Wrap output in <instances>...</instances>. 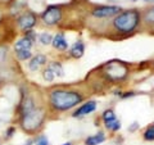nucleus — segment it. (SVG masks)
<instances>
[{"instance_id": "nucleus-1", "label": "nucleus", "mask_w": 154, "mask_h": 145, "mask_svg": "<svg viewBox=\"0 0 154 145\" xmlns=\"http://www.w3.org/2000/svg\"><path fill=\"white\" fill-rule=\"evenodd\" d=\"M82 101V96L75 91L54 90L50 94V104L57 110H67Z\"/></svg>"}, {"instance_id": "nucleus-2", "label": "nucleus", "mask_w": 154, "mask_h": 145, "mask_svg": "<svg viewBox=\"0 0 154 145\" xmlns=\"http://www.w3.org/2000/svg\"><path fill=\"white\" fill-rule=\"evenodd\" d=\"M139 22H140V13L135 9H130V11L119 13L113 21V26L119 32H131L137 27Z\"/></svg>"}, {"instance_id": "nucleus-3", "label": "nucleus", "mask_w": 154, "mask_h": 145, "mask_svg": "<svg viewBox=\"0 0 154 145\" xmlns=\"http://www.w3.org/2000/svg\"><path fill=\"white\" fill-rule=\"evenodd\" d=\"M44 119H45L44 109L35 108V109H32L31 112H28V113L22 116L21 126H22V128L25 130L26 132L31 134V132H35L36 130H38L41 127Z\"/></svg>"}, {"instance_id": "nucleus-4", "label": "nucleus", "mask_w": 154, "mask_h": 145, "mask_svg": "<svg viewBox=\"0 0 154 145\" xmlns=\"http://www.w3.org/2000/svg\"><path fill=\"white\" fill-rule=\"evenodd\" d=\"M41 18H42V22H44L45 25H49V26L57 25V23L60 22V19H62V11L57 7H49L44 13H42Z\"/></svg>"}, {"instance_id": "nucleus-5", "label": "nucleus", "mask_w": 154, "mask_h": 145, "mask_svg": "<svg viewBox=\"0 0 154 145\" xmlns=\"http://www.w3.org/2000/svg\"><path fill=\"white\" fill-rule=\"evenodd\" d=\"M36 22H37V19H36V16L33 13L22 14L17 21L19 28H22L23 31H30L31 28L36 25Z\"/></svg>"}, {"instance_id": "nucleus-6", "label": "nucleus", "mask_w": 154, "mask_h": 145, "mask_svg": "<svg viewBox=\"0 0 154 145\" xmlns=\"http://www.w3.org/2000/svg\"><path fill=\"white\" fill-rule=\"evenodd\" d=\"M118 12H121L119 7H98L93 11V16L98 18H105L118 14Z\"/></svg>"}, {"instance_id": "nucleus-7", "label": "nucleus", "mask_w": 154, "mask_h": 145, "mask_svg": "<svg viewBox=\"0 0 154 145\" xmlns=\"http://www.w3.org/2000/svg\"><path fill=\"white\" fill-rule=\"evenodd\" d=\"M108 76H110L112 79H122L126 75V68L121 63H112L108 66Z\"/></svg>"}, {"instance_id": "nucleus-8", "label": "nucleus", "mask_w": 154, "mask_h": 145, "mask_svg": "<svg viewBox=\"0 0 154 145\" xmlns=\"http://www.w3.org/2000/svg\"><path fill=\"white\" fill-rule=\"evenodd\" d=\"M44 64H46V57L42 54H36V57L31 58L30 63H28V68H30V71L35 72Z\"/></svg>"}, {"instance_id": "nucleus-9", "label": "nucleus", "mask_w": 154, "mask_h": 145, "mask_svg": "<svg viewBox=\"0 0 154 145\" xmlns=\"http://www.w3.org/2000/svg\"><path fill=\"white\" fill-rule=\"evenodd\" d=\"M95 108H96L95 101H88L86 104L81 105V107L76 110V112L73 113V117H81V116L89 114V113H91V112H94Z\"/></svg>"}, {"instance_id": "nucleus-10", "label": "nucleus", "mask_w": 154, "mask_h": 145, "mask_svg": "<svg viewBox=\"0 0 154 145\" xmlns=\"http://www.w3.org/2000/svg\"><path fill=\"white\" fill-rule=\"evenodd\" d=\"M51 45L58 50H66L67 48H68V42H67L63 33H57V35L53 37Z\"/></svg>"}, {"instance_id": "nucleus-11", "label": "nucleus", "mask_w": 154, "mask_h": 145, "mask_svg": "<svg viewBox=\"0 0 154 145\" xmlns=\"http://www.w3.org/2000/svg\"><path fill=\"white\" fill-rule=\"evenodd\" d=\"M85 53V46L82 44V41H77L76 44L71 48V55L73 58H81Z\"/></svg>"}, {"instance_id": "nucleus-12", "label": "nucleus", "mask_w": 154, "mask_h": 145, "mask_svg": "<svg viewBox=\"0 0 154 145\" xmlns=\"http://www.w3.org/2000/svg\"><path fill=\"white\" fill-rule=\"evenodd\" d=\"M35 103H33V99L32 98H26L23 100V103L21 105V110H22V116L26 114L28 112H31L32 109H35Z\"/></svg>"}, {"instance_id": "nucleus-13", "label": "nucleus", "mask_w": 154, "mask_h": 145, "mask_svg": "<svg viewBox=\"0 0 154 145\" xmlns=\"http://www.w3.org/2000/svg\"><path fill=\"white\" fill-rule=\"evenodd\" d=\"M104 140H105L104 134H103V132H99V134L94 135V136H90V137L86 139L85 144H86V145H98V144H100V143H103Z\"/></svg>"}, {"instance_id": "nucleus-14", "label": "nucleus", "mask_w": 154, "mask_h": 145, "mask_svg": "<svg viewBox=\"0 0 154 145\" xmlns=\"http://www.w3.org/2000/svg\"><path fill=\"white\" fill-rule=\"evenodd\" d=\"M49 68L53 71V73H54L55 76H58V77L64 76V69H63V67H62V64L59 63V62H53V63H50Z\"/></svg>"}, {"instance_id": "nucleus-15", "label": "nucleus", "mask_w": 154, "mask_h": 145, "mask_svg": "<svg viewBox=\"0 0 154 145\" xmlns=\"http://www.w3.org/2000/svg\"><path fill=\"white\" fill-rule=\"evenodd\" d=\"M38 40H40L42 45H50L53 41V36L49 32H42V33H40V36H38Z\"/></svg>"}, {"instance_id": "nucleus-16", "label": "nucleus", "mask_w": 154, "mask_h": 145, "mask_svg": "<svg viewBox=\"0 0 154 145\" xmlns=\"http://www.w3.org/2000/svg\"><path fill=\"white\" fill-rule=\"evenodd\" d=\"M105 127L110 130V131H117V130L121 128V122L116 118L113 121H109V122H105Z\"/></svg>"}, {"instance_id": "nucleus-17", "label": "nucleus", "mask_w": 154, "mask_h": 145, "mask_svg": "<svg viewBox=\"0 0 154 145\" xmlns=\"http://www.w3.org/2000/svg\"><path fill=\"white\" fill-rule=\"evenodd\" d=\"M17 53V58L19 60H27L32 57L31 50H21V51H16Z\"/></svg>"}, {"instance_id": "nucleus-18", "label": "nucleus", "mask_w": 154, "mask_h": 145, "mask_svg": "<svg viewBox=\"0 0 154 145\" xmlns=\"http://www.w3.org/2000/svg\"><path fill=\"white\" fill-rule=\"evenodd\" d=\"M42 77H44V80L46 82H51L53 80H54L55 75L53 73V71L49 68V67H48V68H45L44 71H42Z\"/></svg>"}, {"instance_id": "nucleus-19", "label": "nucleus", "mask_w": 154, "mask_h": 145, "mask_svg": "<svg viewBox=\"0 0 154 145\" xmlns=\"http://www.w3.org/2000/svg\"><path fill=\"white\" fill-rule=\"evenodd\" d=\"M103 119H104V123L105 122H109V121H113L116 119V114L112 109H108V110H105L104 114H103Z\"/></svg>"}, {"instance_id": "nucleus-20", "label": "nucleus", "mask_w": 154, "mask_h": 145, "mask_svg": "<svg viewBox=\"0 0 154 145\" xmlns=\"http://www.w3.org/2000/svg\"><path fill=\"white\" fill-rule=\"evenodd\" d=\"M144 19H145V22H148V23H154V8L149 9V11L145 13Z\"/></svg>"}, {"instance_id": "nucleus-21", "label": "nucleus", "mask_w": 154, "mask_h": 145, "mask_svg": "<svg viewBox=\"0 0 154 145\" xmlns=\"http://www.w3.org/2000/svg\"><path fill=\"white\" fill-rule=\"evenodd\" d=\"M144 139H145V140H149V141L154 140V126L149 127L146 131L144 132Z\"/></svg>"}, {"instance_id": "nucleus-22", "label": "nucleus", "mask_w": 154, "mask_h": 145, "mask_svg": "<svg viewBox=\"0 0 154 145\" xmlns=\"http://www.w3.org/2000/svg\"><path fill=\"white\" fill-rule=\"evenodd\" d=\"M35 145H50V143H49V140H48L46 136L41 135V136H38L35 140Z\"/></svg>"}, {"instance_id": "nucleus-23", "label": "nucleus", "mask_w": 154, "mask_h": 145, "mask_svg": "<svg viewBox=\"0 0 154 145\" xmlns=\"http://www.w3.org/2000/svg\"><path fill=\"white\" fill-rule=\"evenodd\" d=\"M7 54H8L7 46H0V63H4V62H5Z\"/></svg>"}, {"instance_id": "nucleus-24", "label": "nucleus", "mask_w": 154, "mask_h": 145, "mask_svg": "<svg viewBox=\"0 0 154 145\" xmlns=\"http://www.w3.org/2000/svg\"><path fill=\"white\" fill-rule=\"evenodd\" d=\"M14 132H16V128H14V127H9V128L7 130V132H5V137H7V139H11V137L13 136Z\"/></svg>"}, {"instance_id": "nucleus-25", "label": "nucleus", "mask_w": 154, "mask_h": 145, "mask_svg": "<svg viewBox=\"0 0 154 145\" xmlns=\"http://www.w3.org/2000/svg\"><path fill=\"white\" fill-rule=\"evenodd\" d=\"M134 2H137V0H134ZM145 2H153V0H145Z\"/></svg>"}, {"instance_id": "nucleus-26", "label": "nucleus", "mask_w": 154, "mask_h": 145, "mask_svg": "<svg viewBox=\"0 0 154 145\" xmlns=\"http://www.w3.org/2000/svg\"><path fill=\"white\" fill-rule=\"evenodd\" d=\"M63 145H72L71 143H66V144H63Z\"/></svg>"}, {"instance_id": "nucleus-27", "label": "nucleus", "mask_w": 154, "mask_h": 145, "mask_svg": "<svg viewBox=\"0 0 154 145\" xmlns=\"http://www.w3.org/2000/svg\"><path fill=\"white\" fill-rule=\"evenodd\" d=\"M0 82H2V80H0Z\"/></svg>"}]
</instances>
